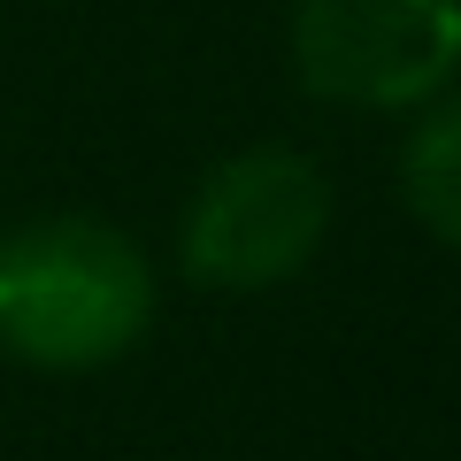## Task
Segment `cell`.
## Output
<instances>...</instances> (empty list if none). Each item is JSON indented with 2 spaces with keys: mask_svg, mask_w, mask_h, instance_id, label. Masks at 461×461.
Here are the masks:
<instances>
[{
  "mask_svg": "<svg viewBox=\"0 0 461 461\" xmlns=\"http://www.w3.org/2000/svg\"><path fill=\"white\" fill-rule=\"evenodd\" d=\"M154 323V269L93 215H39L0 239V354L77 377L131 354Z\"/></svg>",
  "mask_w": 461,
  "mask_h": 461,
  "instance_id": "obj_1",
  "label": "cell"
},
{
  "mask_svg": "<svg viewBox=\"0 0 461 461\" xmlns=\"http://www.w3.org/2000/svg\"><path fill=\"white\" fill-rule=\"evenodd\" d=\"M330 223V185L293 147H247L208 169L185 208V269L215 293H262L308 269Z\"/></svg>",
  "mask_w": 461,
  "mask_h": 461,
  "instance_id": "obj_2",
  "label": "cell"
},
{
  "mask_svg": "<svg viewBox=\"0 0 461 461\" xmlns=\"http://www.w3.org/2000/svg\"><path fill=\"white\" fill-rule=\"evenodd\" d=\"M293 69L339 108H423L461 69V0H300Z\"/></svg>",
  "mask_w": 461,
  "mask_h": 461,
  "instance_id": "obj_3",
  "label": "cell"
},
{
  "mask_svg": "<svg viewBox=\"0 0 461 461\" xmlns=\"http://www.w3.org/2000/svg\"><path fill=\"white\" fill-rule=\"evenodd\" d=\"M400 185H408V208L446 247H461V93L415 123L408 154H400Z\"/></svg>",
  "mask_w": 461,
  "mask_h": 461,
  "instance_id": "obj_4",
  "label": "cell"
}]
</instances>
